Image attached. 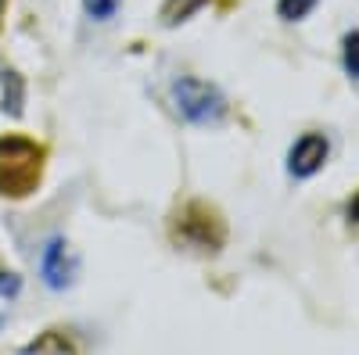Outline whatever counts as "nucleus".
Instances as JSON below:
<instances>
[{
    "mask_svg": "<svg viewBox=\"0 0 359 355\" xmlns=\"http://www.w3.org/2000/svg\"><path fill=\"white\" fill-rule=\"evenodd\" d=\"M0 108H4L11 118H18L25 111V79L15 69L0 72Z\"/></svg>",
    "mask_w": 359,
    "mask_h": 355,
    "instance_id": "5",
    "label": "nucleus"
},
{
    "mask_svg": "<svg viewBox=\"0 0 359 355\" xmlns=\"http://www.w3.org/2000/svg\"><path fill=\"white\" fill-rule=\"evenodd\" d=\"M205 4H208V0H162L158 18H162L165 29H176V25H184L187 18H194Z\"/></svg>",
    "mask_w": 359,
    "mask_h": 355,
    "instance_id": "6",
    "label": "nucleus"
},
{
    "mask_svg": "<svg viewBox=\"0 0 359 355\" xmlns=\"http://www.w3.org/2000/svg\"><path fill=\"white\" fill-rule=\"evenodd\" d=\"M4 11H8V0H0V25H4Z\"/></svg>",
    "mask_w": 359,
    "mask_h": 355,
    "instance_id": "12",
    "label": "nucleus"
},
{
    "mask_svg": "<svg viewBox=\"0 0 359 355\" xmlns=\"http://www.w3.org/2000/svg\"><path fill=\"white\" fill-rule=\"evenodd\" d=\"M348 219H352V223H359V194H355V197H352V204H348Z\"/></svg>",
    "mask_w": 359,
    "mask_h": 355,
    "instance_id": "11",
    "label": "nucleus"
},
{
    "mask_svg": "<svg viewBox=\"0 0 359 355\" xmlns=\"http://www.w3.org/2000/svg\"><path fill=\"white\" fill-rule=\"evenodd\" d=\"M172 104L191 126H219L226 118V97L216 83L198 76H180L172 83Z\"/></svg>",
    "mask_w": 359,
    "mask_h": 355,
    "instance_id": "2",
    "label": "nucleus"
},
{
    "mask_svg": "<svg viewBox=\"0 0 359 355\" xmlns=\"http://www.w3.org/2000/svg\"><path fill=\"white\" fill-rule=\"evenodd\" d=\"M327 155H331V140H327L323 133H306L291 147L287 172L294 176V180H309V176H316L327 165Z\"/></svg>",
    "mask_w": 359,
    "mask_h": 355,
    "instance_id": "4",
    "label": "nucleus"
},
{
    "mask_svg": "<svg viewBox=\"0 0 359 355\" xmlns=\"http://www.w3.org/2000/svg\"><path fill=\"white\" fill-rule=\"evenodd\" d=\"M43 147L22 133H8L0 140V194L25 197L40 187L43 176Z\"/></svg>",
    "mask_w": 359,
    "mask_h": 355,
    "instance_id": "1",
    "label": "nucleus"
},
{
    "mask_svg": "<svg viewBox=\"0 0 359 355\" xmlns=\"http://www.w3.org/2000/svg\"><path fill=\"white\" fill-rule=\"evenodd\" d=\"M18 291H22L18 273H0V298H15Z\"/></svg>",
    "mask_w": 359,
    "mask_h": 355,
    "instance_id": "10",
    "label": "nucleus"
},
{
    "mask_svg": "<svg viewBox=\"0 0 359 355\" xmlns=\"http://www.w3.org/2000/svg\"><path fill=\"white\" fill-rule=\"evenodd\" d=\"M316 4H320V0H277V15L284 22H302Z\"/></svg>",
    "mask_w": 359,
    "mask_h": 355,
    "instance_id": "7",
    "label": "nucleus"
},
{
    "mask_svg": "<svg viewBox=\"0 0 359 355\" xmlns=\"http://www.w3.org/2000/svg\"><path fill=\"white\" fill-rule=\"evenodd\" d=\"M40 273H43V284L50 291H65L76 280L79 258L65 244V237H50V241L43 244V251H40Z\"/></svg>",
    "mask_w": 359,
    "mask_h": 355,
    "instance_id": "3",
    "label": "nucleus"
},
{
    "mask_svg": "<svg viewBox=\"0 0 359 355\" xmlns=\"http://www.w3.org/2000/svg\"><path fill=\"white\" fill-rule=\"evenodd\" d=\"M341 62H345V72L359 79V33H348L341 40Z\"/></svg>",
    "mask_w": 359,
    "mask_h": 355,
    "instance_id": "9",
    "label": "nucleus"
},
{
    "mask_svg": "<svg viewBox=\"0 0 359 355\" xmlns=\"http://www.w3.org/2000/svg\"><path fill=\"white\" fill-rule=\"evenodd\" d=\"M118 8H123V0H83L86 18H94V22H108V18H115Z\"/></svg>",
    "mask_w": 359,
    "mask_h": 355,
    "instance_id": "8",
    "label": "nucleus"
}]
</instances>
